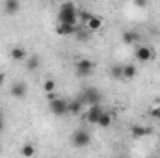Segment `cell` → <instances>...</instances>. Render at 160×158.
<instances>
[{"mask_svg":"<svg viewBox=\"0 0 160 158\" xmlns=\"http://www.w3.org/2000/svg\"><path fill=\"white\" fill-rule=\"evenodd\" d=\"M39 65H41L39 54H30L26 58V69L28 71H36V69H39Z\"/></svg>","mask_w":160,"mask_h":158,"instance_id":"obj_17","label":"cell"},{"mask_svg":"<svg viewBox=\"0 0 160 158\" xmlns=\"http://www.w3.org/2000/svg\"><path fill=\"white\" fill-rule=\"evenodd\" d=\"M4 80H6V75H4V73H0V86L4 84Z\"/></svg>","mask_w":160,"mask_h":158,"instance_id":"obj_27","label":"cell"},{"mask_svg":"<svg viewBox=\"0 0 160 158\" xmlns=\"http://www.w3.org/2000/svg\"><path fill=\"white\" fill-rule=\"evenodd\" d=\"M75 36H77V39H78V41L88 43V41H89V36H91V30H89V28H86L84 24H80V28L77 30V34H75Z\"/></svg>","mask_w":160,"mask_h":158,"instance_id":"obj_18","label":"cell"},{"mask_svg":"<svg viewBox=\"0 0 160 158\" xmlns=\"http://www.w3.org/2000/svg\"><path fill=\"white\" fill-rule=\"evenodd\" d=\"M108 75L114 80H123V65H112L108 69Z\"/></svg>","mask_w":160,"mask_h":158,"instance_id":"obj_21","label":"cell"},{"mask_svg":"<svg viewBox=\"0 0 160 158\" xmlns=\"http://www.w3.org/2000/svg\"><path fill=\"white\" fill-rule=\"evenodd\" d=\"M130 134H132V138H134V140H140V138H143V136H149V134H151V128H149V126L134 125V126L130 128Z\"/></svg>","mask_w":160,"mask_h":158,"instance_id":"obj_14","label":"cell"},{"mask_svg":"<svg viewBox=\"0 0 160 158\" xmlns=\"http://www.w3.org/2000/svg\"><path fill=\"white\" fill-rule=\"evenodd\" d=\"M82 101H84V104L88 102L89 106L91 104H99L101 102V99H102V95H101V91L97 89V87H86L84 91H82Z\"/></svg>","mask_w":160,"mask_h":158,"instance_id":"obj_6","label":"cell"},{"mask_svg":"<svg viewBox=\"0 0 160 158\" xmlns=\"http://www.w3.org/2000/svg\"><path fill=\"white\" fill-rule=\"evenodd\" d=\"M102 108H101V104H91L89 106V110L86 112V121H88V125H93V126H97V123H99V117L102 116Z\"/></svg>","mask_w":160,"mask_h":158,"instance_id":"obj_7","label":"cell"},{"mask_svg":"<svg viewBox=\"0 0 160 158\" xmlns=\"http://www.w3.org/2000/svg\"><path fill=\"white\" fill-rule=\"evenodd\" d=\"M36 153H38V149H36V145L34 143H24L22 147H21V155L26 158L30 156H36Z\"/></svg>","mask_w":160,"mask_h":158,"instance_id":"obj_19","label":"cell"},{"mask_svg":"<svg viewBox=\"0 0 160 158\" xmlns=\"http://www.w3.org/2000/svg\"><path fill=\"white\" fill-rule=\"evenodd\" d=\"M93 13H89V11H86V9H78V19H80V24H86L88 21H89V17H91Z\"/></svg>","mask_w":160,"mask_h":158,"instance_id":"obj_22","label":"cell"},{"mask_svg":"<svg viewBox=\"0 0 160 158\" xmlns=\"http://www.w3.org/2000/svg\"><path fill=\"white\" fill-rule=\"evenodd\" d=\"M58 22L62 24H78V7L73 2H63L58 11Z\"/></svg>","mask_w":160,"mask_h":158,"instance_id":"obj_1","label":"cell"},{"mask_svg":"<svg viewBox=\"0 0 160 158\" xmlns=\"http://www.w3.org/2000/svg\"><path fill=\"white\" fill-rule=\"evenodd\" d=\"M47 99H48V110L56 117H63L69 114V99L58 97L56 93H47Z\"/></svg>","mask_w":160,"mask_h":158,"instance_id":"obj_2","label":"cell"},{"mask_svg":"<svg viewBox=\"0 0 160 158\" xmlns=\"http://www.w3.org/2000/svg\"><path fill=\"white\" fill-rule=\"evenodd\" d=\"M91 143V134L86 130V128H77L71 136V145L75 149H84Z\"/></svg>","mask_w":160,"mask_h":158,"instance_id":"obj_3","label":"cell"},{"mask_svg":"<svg viewBox=\"0 0 160 158\" xmlns=\"http://www.w3.org/2000/svg\"><path fill=\"white\" fill-rule=\"evenodd\" d=\"M82 106H84V101H82L80 95L77 99H71L69 101V116H78L82 112Z\"/></svg>","mask_w":160,"mask_h":158,"instance_id":"obj_12","label":"cell"},{"mask_svg":"<svg viewBox=\"0 0 160 158\" xmlns=\"http://www.w3.org/2000/svg\"><path fill=\"white\" fill-rule=\"evenodd\" d=\"M0 153H2V145H0Z\"/></svg>","mask_w":160,"mask_h":158,"instance_id":"obj_28","label":"cell"},{"mask_svg":"<svg viewBox=\"0 0 160 158\" xmlns=\"http://www.w3.org/2000/svg\"><path fill=\"white\" fill-rule=\"evenodd\" d=\"M78 28H80V24H62V22L56 24L58 36H75Z\"/></svg>","mask_w":160,"mask_h":158,"instance_id":"obj_10","label":"cell"},{"mask_svg":"<svg viewBox=\"0 0 160 158\" xmlns=\"http://www.w3.org/2000/svg\"><path fill=\"white\" fill-rule=\"evenodd\" d=\"M4 128H6V123H4V117H0V134L4 132Z\"/></svg>","mask_w":160,"mask_h":158,"instance_id":"obj_26","label":"cell"},{"mask_svg":"<svg viewBox=\"0 0 160 158\" xmlns=\"http://www.w3.org/2000/svg\"><path fill=\"white\" fill-rule=\"evenodd\" d=\"M9 95L13 99H17V101L26 99V95H28V84L24 80H15L11 84V87H9Z\"/></svg>","mask_w":160,"mask_h":158,"instance_id":"obj_5","label":"cell"},{"mask_svg":"<svg viewBox=\"0 0 160 158\" xmlns=\"http://www.w3.org/2000/svg\"><path fill=\"white\" fill-rule=\"evenodd\" d=\"M9 58H11L13 62H24V60L28 58V52H26L24 47L15 45V47H11V50H9Z\"/></svg>","mask_w":160,"mask_h":158,"instance_id":"obj_9","label":"cell"},{"mask_svg":"<svg viewBox=\"0 0 160 158\" xmlns=\"http://www.w3.org/2000/svg\"><path fill=\"white\" fill-rule=\"evenodd\" d=\"M138 75V67L134 63H125L123 65V80H132Z\"/></svg>","mask_w":160,"mask_h":158,"instance_id":"obj_16","label":"cell"},{"mask_svg":"<svg viewBox=\"0 0 160 158\" xmlns=\"http://www.w3.org/2000/svg\"><path fill=\"white\" fill-rule=\"evenodd\" d=\"M134 4H136L138 7H145V6H147V0H134Z\"/></svg>","mask_w":160,"mask_h":158,"instance_id":"obj_25","label":"cell"},{"mask_svg":"<svg viewBox=\"0 0 160 158\" xmlns=\"http://www.w3.org/2000/svg\"><path fill=\"white\" fill-rule=\"evenodd\" d=\"M21 11V2L19 0H4V13L6 15H17Z\"/></svg>","mask_w":160,"mask_h":158,"instance_id":"obj_11","label":"cell"},{"mask_svg":"<svg viewBox=\"0 0 160 158\" xmlns=\"http://www.w3.org/2000/svg\"><path fill=\"white\" fill-rule=\"evenodd\" d=\"M95 67H97V65H95V62H93V60H88V58H80L78 62H77V65H75L77 75H78L80 78H86V77L93 75Z\"/></svg>","mask_w":160,"mask_h":158,"instance_id":"obj_4","label":"cell"},{"mask_svg":"<svg viewBox=\"0 0 160 158\" xmlns=\"http://www.w3.org/2000/svg\"><path fill=\"white\" fill-rule=\"evenodd\" d=\"M149 114H151V117H153V119H158V121H160V106L151 108V112H149Z\"/></svg>","mask_w":160,"mask_h":158,"instance_id":"obj_24","label":"cell"},{"mask_svg":"<svg viewBox=\"0 0 160 158\" xmlns=\"http://www.w3.org/2000/svg\"><path fill=\"white\" fill-rule=\"evenodd\" d=\"M110 125H112V116H110L108 112H102V116L99 117L97 126H99V128H110Z\"/></svg>","mask_w":160,"mask_h":158,"instance_id":"obj_20","label":"cell"},{"mask_svg":"<svg viewBox=\"0 0 160 158\" xmlns=\"http://www.w3.org/2000/svg\"><path fill=\"white\" fill-rule=\"evenodd\" d=\"M102 22H104V21H102V17H99V15H91V17H89V21H88L84 26H86V28H89L91 32H97V30H101V28H102Z\"/></svg>","mask_w":160,"mask_h":158,"instance_id":"obj_13","label":"cell"},{"mask_svg":"<svg viewBox=\"0 0 160 158\" xmlns=\"http://www.w3.org/2000/svg\"><path fill=\"white\" fill-rule=\"evenodd\" d=\"M0 117H2V110H0Z\"/></svg>","mask_w":160,"mask_h":158,"instance_id":"obj_29","label":"cell"},{"mask_svg":"<svg viewBox=\"0 0 160 158\" xmlns=\"http://www.w3.org/2000/svg\"><path fill=\"white\" fill-rule=\"evenodd\" d=\"M43 89L47 91V93H54V89H56V82L50 78V80H45V84H43Z\"/></svg>","mask_w":160,"mask_h":158,"instance_id":"obj_23","label":"cell"},{"mask_svg":"<svg viewBox=\"0 0 160 158\" xmlns=\"http://www.w3.org/2000/svg\"><path fill=\"white\" fill-rule=\"evenodd\" d=\"M140 34L138 32H134V30H127V32H123V36H121V41L125 43V45H132V43H136V41H140Z\"/></svg>","mask_w":160,"mask_h":158,"instance_id":"obj_15","label":"cell"},{"mask_svg":"<svg viewBox=\"0 0 160 158\" xmlns=\"http://www.w3.org/2000/svg\"><path fill=\"white\" fill-rule=\"evenodd\" d=\"M134 56H136V60H140V62H151V60L155 58V50H153L151 47H147V45H140V47L136 48Z\"/></svg>","mask_w":160,"mask_h":158,"instance_id":"obj_8","label":"cell"}]
</instances>
